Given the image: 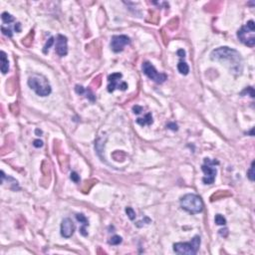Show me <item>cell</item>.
<instances>
[{"label":"cell","instance_id":"cell-1","mask_svg":"<svg viewBox=\"0 0 255 255\" xmlns=\"http://www.w3.org/2000/svg\"><path fill=\"white\" fill-rule=\"evenodd\" d=\"M210 58L213 61L224 63L225 65L228 66L230 71L236 75L241 74L242 72V58H241L239 52H237L234 49L229 47H219L211 52Z\"/></svg>","mask_w":255,"mask_h":255},{"label":"cell","instance_id":"cell-2","mask_svg":"<svg viewBox=\"0 0 255 255\" xmlns=\"http://www.w3.org/2000/svg\"><path fill=\"white\" fill-rule=\"evenodd\" d=\"M180 206L185 211L190 212L191 214H196V213L202 211L203 202L198 195L193 193H188L180 198Z\"/></svg>","mask_w":255,"mask_h":255},{"label":"cell","instance_id":"cell-3","mask_svg":"<svg viewBox=\"0 0 255 255\" xmlns=\"http://www.w3.org/2000/svg\"><path fill=\"white\" fill-rule=\"evenodd\" d=\"M28 86L41 97L50 95L52 91L48 80L42 75H33L30 77L28 79Z\"/></svg>","mask_w":255,"mask_h":255},{"label":"cell","instance_id":"cell-4","mask_svg":"<svg viewBox=\"0 0 255 255\" xmlns=\"http://www.w3.org/2000/svg\"><path fill=\"white\" fill-rule=\"evenodd\" d=\"M201 246V237L194 236L190 242H179L174 244V250L177 254L194 255L197 253Z\"/></svg>","mask_w":255,"mask_h":255},{"label":"cell","instance_id":"cell-5","mask_svg":"<svg viewBox=\"0 0 255 255\" xmlns=\"http://www.w3.org/2000/svg\"><path fill=\"white\" fill-rule=\"evenodd\" d=\"M255 25L254 22L250 20L246 23V25L242 26L238 30L237 37L243 44L249 47H253L255 45Z\"/></svg>","mask_w":255,"mask_h":255},{"label":"cell","instance_id":"cell-6","mask_svg":"<svg viewBox=\"0 0 255 255\" xmlns=\"http://www.w3.org/2000/svg\"><path fill=\"white\" fill-rule=\"evenodd\" d=\"M219 163L217 161H211L209 158H204V163L202 164L201 169L204 172L205 177L202 179L205 185H212L214 182L215 175H216V169L213 168V166L218 164Z\"/></svg>","mask_w":255,"mask_h":255},{"label":"cell","instance_id":"cell-7","mask_svg":"<svg viewBox=\"0 0 255 255\" xmlns=\"http://www.w3.org/2000/svg\"><path fill=\"white\" fill-rule=\"evenodd\" d=\"M142 72H144L145 75H147L150 80H153V82L158 84H163V82H166V80L168 79L166 74L163 73H158L155 68L150 64V62H144L142 63Z\"/></svg>","mask_w":255,"mask_h":255},{"label":"cell","instance_id":"cell-8","mask_svg":"<svg viewBox=\"0 0 255 255\" xmlns=\"http://www.w3.org/2000/svg\"><path fill=\"white\" fill-rule=\"evenodd\" d=\"M122 78L121 73H114L108 77V91L110 93H113L115 89H119L122 91H126L128 89V84L126 82H120V79Z\"/></svg>","mask_w":255,"mask_h":255},{"label":"cell","instance_id":"cell-9","mask_svg":"<svg viewBox=\"0 0 255 255\" xmlns=\"http://www.w3.org/2000/svg\"><path fill=\"white\" fill-rule=\"evenodd\" d=\"M130 43V38L126 35H114L111 40V48L115 53L123 51L126 45Z\"/></svg>","mask_w":255,"mask_h":255},{"label":"cell","instance_id":"cell-10","mask_svg":"<svg viewBox=\"0 0 255 255\" xmlns=\"http://www.w3.org/2000/svg\"><path fill=\"white\" fill-rule=\"evenodd\" d=\"M75 231V224L70 218H65L61 223V235L64 238H70Z\"/></svg>","mask_w":255,"mask_h":255},{"label":"cell","instance_id":"cell-11","mask_svg":"<svg viewBox=\"0 0 255 255\" xmlns=\"http://www.w3.org/2000/svg\"><path fill=\"white\" fill-rule=\"evenodd\" d=\"M68 39L64 35L59 34L56 38V53L61 57H64L68 53Z\"/></svg>","mask_w":255,"mask_h":255},{"label":"cell","instance_id":"cell-12","mask_svg":"<svg viewBox=\"0 0 255 255\" xmlns=\"http://www.w3.org/2000/svg\"><path fill=\"white\" fill-rule=\"evenodd\" d=\"M0 61H1V72L6 74L9 70V62L7 59V55L4 51H1V56H0Z\"/></svg>","mask_w":255,"mask_h":255},{"label":"cell","instance_id":"cell-13","mask_svg":"<svg viewBox=\"0 0 255 255\" xmlns=\"http://www.w3.org/2000/svg\"><path fill=\"white\" fill-rule=\"evenodd\" d=\"M137 124H139V126L144 127L146 125H150L153 124V117L150 114H147L145 118H139L137 119Z\"/></svg>","mask_w":255,"mask_h":255},{"label":"cell","instance_id":"cell-14","mask_svg":"<svg viewBox=\"0 0 255 255\" xmlns=\"http://www.w3.org/2000/svg\"><path fill=\"white\" fill-rule=\"evenodd\" d=\"M177 70H179V72L180 74H182V75H187L188 72H190V67H188V65L186 64L185 62L180 61L179 64H177Z\"/></svg>","mask_w":255,"mask_h":255},{"label":"cell","instance_id":"cell-15","mask_svg":"<svg viewBox=\"0 0 255 255\" xmlns=\"http://www.w3.org/2000/svg\"><path fill=\"white\" fill-rule=\"evenodd\" d=\"M1 19H2V21H3L5 24H9V23H11V22L14 21V17H13L11 14H9V13H7V12L2 13Z\"/></svg>","mask_w":255,"mask_h":255},{"label":"cell","instance_id":"cell-16","mask_svg":"<svg viewBox=\"0 0 255 255\" xmlns=\"http://www.w3.org/2000/svg\"><path fill=\"white\" fill-rule=\"evenodd\" d=\"M76 218L79 222L83 224L84 227L89 225V221H88V219L86 218V216H85L84 214H82V213H78V214H76Z\"/></svg>","mask_w":255,"mask_h":255},{"label":"cell","instance_id":"cell-17","mask_svg":"<svg viewBox=\"0 0 255 255\" xmlns=\"http://www.w3.org/2000/svg\"><path fill=\"white\" fill-rule=\"evenodd\" d=\"M214 221L217 225H225L226 224V219L224 218L221 214H216L215 218H214Z\"/></svg>","mask_w":255,"mask_h":255},{"label":"cell","instance_id":"cell-18","mask_svg":"<svg viewBox=\"0 0 255 255\" xmlns=\"http://www.w3.org/2000/svg\"><path fill=\"white\" fill-rule=\"evenodd\" d=\"M121 242H122V237L119 235H115L112 238H110L109 240V244L111 245H119Z\"/></svg>","mask_w":255,"mask_h":255},{"label":"cell","instance_id":"cell-19","mask_svg":"<svg viewBox=\"0 0 255 255\" xmlns=\"http://www.w3.org/2000/svg\"><path fill=\"white\" fill-rule=\"evenodd\" d=\"M126 213H127L128 217L131 219V220H134L136 218V212L135 210L133 209L131 207H127L126 208Z\"/></svg>","mask_w":255,"mask_h":255},{"label":"cell","instance_id":"cell-20","mask_svg":"<svg viewBox=\"0 0 255 255\" xmlns=\"http://www.w3.org/2000/svg\"><path fill=\"white\" fill-rule=\"evenodd\" d=\"M254 161H252V163H251V166H250V169H249V171H247V177H248V179L251 180V182H253L254 180Z\"/></svg>","mask_w":255,"mask_h":255},{"label":"cell","instance_id":"cell-21","mask_svg":"<svg viewBox=\"0 0 255 255\" xmlns=\"http://www.w3.org/2000/svg\"><path fill=\"white\" fill-rule=\"evenodd\" d=\"M53 43H54V37H51L50 39H49L47 42H46V44H45V46H44V49H43V52L44 53H47V51L49 50V49H50V47L52 45H53Z\"/></svg>","mask_w":255,"mask_h":255},{"label":"cell","instance_id":"cell-22","mask_svg":"<svg viewBox=\"0 0 255 255\" xmlns=\"http://www.w3.org/2000/svg\"><path fill=\"white\" fill-rule=\"evenodd\" d=\"M71 179H72L74 182H79V180H80V177H79L77 172L73 171L72 174H71Z\"/></svg>","mask_w":255,"mask_h":255},{"label":"cell","instance_id":"cell-23","mask_svg":"<svg viewBox=\"0 0 255 255\" xmlns=\"http://www.w3.org/2000/svg\"><path fill=\"white\" fill-rule=\"evenodd\" d=\"M1 30H2V33H3L4 35H6V36H8V37H12V32H11L10 29H7V28H5L4 26H2Z\"/></svg>","mask_w":255,"mask_h":255},{"label":"cell","instance_id":"cell-24","mask_svg":"<svg viewBox=\"0 0 255 255\" xmlns=\"http://www.w3.org/2000/svg\"><path fill=\"white\" fill-rule=\"evenodd\" d=\"M75 91H76L77 94L82 95V94H84V93L86 92V90H85L82 86H79V85H77V86L75 87Z\"/></svg>","mask_w":255,"mask_h":255},{"label":"cell","instance_id":"cell-25","mask_svg":"<svg viewBox=\"0 0 255 255\" xmlns=\"http://www.w3.org/2000/svg\"><path fill=\"white\" fill-rule=\"evenodd\" d=\"M133 111H134V113L138 115V114H139V113H141V112L142 111V108L141 106L136 105V106H134V107H133Z\"/></svg>","mask_w":255,"mask_h":255},{"label":"cell","instance_id":"cell-26","mask_svg":"<svg viewBox=\"0 0 255 255\" xmlns=\"http://www.w3.org/2000/svg\"><path fill=\"white\" fill-rule=\"evenodd\" d=\"M33 146L35 147H41L43 146V142L40 141V139H35V141L33 142Z\"/></svg>","mask_w":255,"mask_h":255},{"label":"cell","instance_id":"cell-27","mask_svg":"<svg viewBox=\"0 0 255 255\" xmlns=\"http://www.w3.org/2000/svg\"><path fill=\"white\" fill-rule=\"evenodd\" d=\"M166 127L169 128L172 131H177V124H174V123H169Z\"/></svg>","mask_w":255,"mask_h":255},{"label":"cell","instance_id":"cell-28","mask_svg":"<svg viewBox=\"0 0 255 255\" xmlns=\"http://www.w3.org/2000/svg\"><path fill=\"white\" fill-rule=\"evenodd\" d=\"M177 56H179V58H185V51L183 50V49H179V50L177 52Z\"/></svg>","mask_w":255,"mask_h":255},{"label":"cell","instance_id":"cell-29","mask_svg":"<svg viewBox=\"0 0 255 255\" xmlns=\"http://www.w3.org/2000/svg\"><path fill=\"white\" fill-rule=\"evenodd\" d=\"M219 234H220L221 236H224V237H225L226 235L228 234V229H227V228L220 229V230H219Z\"/></svg>","mask_w":255,"mask_h":255},{"label":"cell","instance_id":"cell-30","mask_svg":"<svg viewBox=\"0 0 255 255\" xmlns=\"http://www.w3.org/2000/svg\"><path fill=\"white\" fill-rule=\"evenodd\" d=\"M14 29L16 30V32H21V24L20 23H16Z\"/></svg>","mask_w":255,"mask_h":255},{"label":"cell","instance_id":"cell-31","mask_svg":"<svg viewBox=\"0 0 255 255\" xmlns=\"http://www.w3.org/2000/svg\"><path fill=\"white\" fill-rule=\"evenodd\" d=\"M35 133H36V135H37V136L42 135V131H41V130H38V129H37L36 131H35Z\"/></svg>","mask_w":255,"mask_h":255}]
</instances>
